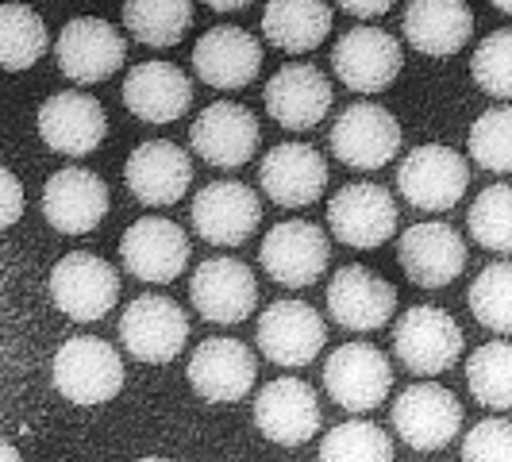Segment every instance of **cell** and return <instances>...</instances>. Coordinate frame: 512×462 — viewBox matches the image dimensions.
<instances>
[{"instance_id": "cb8c5ba5", "label": "cell", "mask_w": 512, "mask_h": 462, "mask_svg": "<svg viewBox=\"0 0 512 462\" xmlns=\"http://www.w3.org/2000/svg\"><path fill=\"white\" fill-rule=\"evenodd\" d=\"M43 216L62 235H89L108 216V185L85 166H62L43 185Z\"/></svg>"}, {"instance_id": "7bdbcfd3", "label": "cell", "mask_w": 512, "mask_h": 462, "mask_svg": "<svg viewBox=\"0 0 512 462\" xmlns=\"http://www.w3.org/2000/svg\"><path fill=\"white\" fill-rule=\"evenodd\" d=\"M493 8H497V12H505V16H512V4H509V0H497Z\"/></svg>"}, {"instance_id": "836d02e7", "label": "cell", "mask_w": 512, "mask_h": 462, "mask_svg": "<svg viewBox=\"0 0 512 462\" xmlns=\"http://www.w3.org/2000/svg\"><path fill=\"white\" fill-rule=\"evenodd\" d=\"M470 316L497 335H512V262H489L466 293Z\"/></svg>"}, {"instance_id": "ba28073f", "label": "cell", "mask_w": 512, "mask_h": 462, "mask_svg": "<svg viewBox=\"0 0 512 462\" xmlns=\"http://www.w3.org/2000/svg\"><path fill=\"white\" fill-rule=\"evenodd\" d=\"M324 389L339 409L359 416L393 393V366L374 343H343L324 362Z\"/></svg>"}, {"instance_id": "8992f818", "label": "cell", "mask_w": 512, "mask_h": 462, "mask_svg": "<svg viewBox=\"0 0 512 462\" xmlns=\"http://www.w3.org/2000/svg\"><path fill=\"white\" fill-rule=\"evenodd\" d=\"M328 147L351 170H382L401 151V124L385 104H347L332 124Z\"/></svg>"}, {"instance_id": "d590c367", "label": "cell", "mask_w": 512, "mask_h": 462, "mask_svg": "<svg viewBox=\"0 0 512 462\" xmlns=\"http://www.w3.org/2000/svg\"><path fill=\"white\" fill-rule=\"evenodd\" d=\"M320 462H393V439L370 420H347L320 439Z\"/></svg>"}, {"instance_id": "ac0fdd59", "label": "cell", "mask_w": 512, "mask_h": 462, "mask_svg": "<svg viewBox=\"0 0 512 462\" xmlns=\"http://www.w3.org/2000/svg\"><path fill=\"white\" fill-rule=\"evenodd\" d=\"M189 216H193V231L205 243H212V247H239L262 224V201H258L255 189L243 185V181H212L193 197Z\"/></svg>"}, {"instance_id": "9a60e30c", "label": "cell", "mask_w": 512, "mask_h": 462, "mask_svg": "<svg viewBox=\"0 0 512 462\" xmlns=\"http://www.w3.org/2000/svg\"><path fill=\"white\" fill-rule=\"evenodd\" d=\"M189 251L193 247H189L185 228L166 220V216H143L120 239L124 270L147 285H170L174 278H181Z\"/></svg>"}, {"instance_id": "7c38bea8", "label": "cell", "mask_w": 512, "mask_h": 462, "mask_svg": "<svg viewBox=\"0 0 512 462\" xmlns=\"http://www.w3.org/2000/svg\"><path fill=\"white\" fill-rule=\"evenodd\" d=\"M54 58H58V70L74 85H97L128 62V43L116 24H108L101 16H74L54 43Z\"/></svg>"}, {"instance_id": "d6986e66", "label": "cell", "mask_w": 512, "mask_h": 462, "mask_svg": "<svg viewBox=\"0 0 512 462\" xmlns=\"http://www.w3.org/2000/svg\"><path fill=\"white\" fill-rule=\"evenodd\" d=\"M324 416L312 385L301 378H274L258 389L255 428L278 447H301L320 432Z\"/></svg>"}, {"instance_id": "4fadbf2b", "label": "cell", "mask_w": 512, "mask_h": 462, "mask_svg": "<svg viewBox=\"0 0 512 462\" xmlns=\"http://www.w3.org/2000/svg\"><path fill=\"white\" fill-rule=\"evenodd\" d=\"M401 66H405L401 43L382 27H351L332 47V70L351 93H382L401 77Z\"/></svg>"}, {"instance_id": "52a82bcc", "label": "cell", "mask_w": 512, "mask_h": 462, "mask_svg": "<svg viewBox=\"0 0 512 462\" xmlns=\"http://www.w3.org/2000/svg\"><path fill=\"white\" fill-rule=\"evenodd\" d=\"M120 339H124L131 359L162 366V362H174L185 351L189 316H185V308L174 297L143 293V297L128 301V308H124Z\"/></svg>"}, {"instance_id": "4316f807", "label": "cell", "mask_w": 512, "mask_h": 462, "mask_svg": "<svg viewBox=\"0 0 512 462\" xmlns=\"http://www.w3.org/2000/svg\"><path fill=\"white\" fill-rule=\"evenodd\" d=\"M262 70V43L235 24H216L193 47V74L212 89H243Z\"/></svg>"}, {"instance_id": "1f68e13d", "label": "cell", "mask_w": 512, "mask_h": 462, "mask_svg": "<svg viewBox=\"0 0 512 462\" xmlns=\"http://www.w3.org/2000/svg\"><path fill=\"white\" fill-rule=\"evenodd\" d=\"M193 24V4L189 0H139L124 4V27L131 31L135 43L143 47H174L181 35Z\"/></svg>"}, {"instance_id": "d4e9b609", "label": "cell", "mask_w": 512, "mask_h": 462, "mask_svg": "<svg viewBox=\"0 0 512 462\" xmlns=\"http://www.w3.org/2000/svg\"><path fill=\"white\" fill-rule=\"evenodd\" d=\"M262 193L282 208H305L324 197L328 189V162L308 143H278L258 166Z\"/></svg>"}, {"instance_id": "2e32d148", "label": "cell", "mask_w": 512, "mask_h": 462, "mask_svg": "<svg viewBox=\"0 0 512 462\" xmlns=\"http://www.w3.org/2000/svg\"><path fill=\"white\" fill-rule=\"evenodd\" d=\"M324 339H328L324 316L305 301H274L258 316V351L274 366H285V370L308 366L324 351Z\"/></svg>"}, {"instance_id": "e0dca14e", "label": "cell", "mask_w": 512, "mask_h": 462, "mask_svg": "<svg viewBox=\"0 0 512 462\" xmlns=\"http://www.w3.org/2000/svg\"><path fill=\"white\" fill-rule=\"evenodd\" d=\"M185 378L193 385V393L212 401V405L243 401L258 378L255 351H251L243 339H228V335L205 339V343L189 355Z\"/></svg>"}, {"instance_id": "5bb4252c", "label": "cell", "mask_w": 512, "mask_h": 462, "mask_svg": "<svg viewBox=\"0 0 512 462\" xmlns=\"http://www.w3.org/2000/svg\"><path fill=\"white\" fill-rule=\"evenodd\" d=\"M189 301L208 324H239L258 308V278L231 255L205 258L189 278Z\"/></svg>"}, {"instance_id": "f546056e", "label": "cell", "mask_w": 512, "mask_h": 462, "mask_svg": "<svg viewBox=\"0 0 512 462\" xmlns=\"http://www.w3.org/2000/svg\"><path fill=\"white\" fill-rule=\"evenodd\" d=\"M335 12L320 0H274L262 12V35L270 47L285 54L316 51L328 31H332Z\"/></svg>"}, {"instance_id": "7a4b0ae2", "label": "cell", "mask_w": 512, "mask_h": 462, "mask_svg": "<svg viewBox=\"0 0 512 462\" xmlns=\"http://www.w3.org/2000/svg\"><path fill=\"white\" fill-rule=\"evenodd\" d=\"M393 355L416 378L436 382L443 370H451L462 359V328L443 308L412 305L393 324Z\"/></svg>"}, {"instance_id": "6da1fadb", "label": "cell", "mask_w": 512, "mask_h": 462, "mask_svg": "<svg viewBox=\"0 0 512 462\" xmlns=\"http://www.w3.org/2000/svg\"><path fill=\"white\" fill-rule=\"evenodd\" d=\"M51 382L70 405H104L124 389V359L104 339L74 335L54 351Z\"/></svg>"}, {"instance_id": "30bf717a", "label": "cell", "mask_w": 512, "mask_h": 462, "mask_svg": "<svg viewBox=\"0 0 512 462\" xmlns=\"http://www.w3.org/2000/svg\"><path fill=\"white\" fill-rule=\"evenodd\" d=\"M262 128L255 112L239 101H212L189 128V147L216 170H239L258 154Z\"/></svg>"}, {"instance_id": "83f0119b", "label": "cell", "mask_w": 512, "mask_h": 462, "mask_svg": "<svg viewBox=\"0 0 512 462\" xmlns=\"http://www.w3.org/2000/svg\"><path fill=\"white\" fill-rule=\"evenodd\" d=\"M124 108L143 124H174L193 104V81L174 62H139L124 77Z\"/></svg>"}, {"instance_id": "8fae6325", "label": "cell", "mask_w": 512, "mask_h": 462, "mask_svg": "<svg viewBox=\"0 0 512 462\" xmlns=\"http://www.w3.org/2000/svg\"><path fill=\"white\" fill-rule=\"evenodd\" d=\"M393 428L412 451H439L462 428V401L439 382H412L393 401Z\"/></svg>"}, {"instance_id": "e575fe53", "label": "cell", "mask_w": 512, "mask_h": 462, "mask_svg": "<svg viewBox=\"0 0 512 462\" xmlns=\"http://www.w3.org/2000/svg\"><path fill=\"white\" fill-rule=\"evenodd\" d=\"M466 228L489 255H512V185H489L474 197Z\"/></svg>"}, {"instance_id": "9c48e42d", "label": "cell", "mask_w": 512, "mask_h": 462, "mask_svg": "<svg viewBox=\"0 0 512 462\" xmlns=\"http://www.w3.org/2000/svg\"><path fill=\"white\" fill-rule=\"evenodd\" d=\"M328 228L343 247L374 251L397 235V201L385 185L351 181L328 201Z\"/></svg>"}, {"instance_id": "74e56055", "label": "cell", "mask_w": 512, "mask_h": 462, "mask_svg": "<svg viewBox=\"0 0 512 462\" xmlns=\"http://www.w3.org/2000/svg\"><path fill=\"white\" fill-rule=\"evenodd\" d=\"M470 74L482 93L497 97V101H512V27L493 31L474 47Z\"/></svg>"}, {"instance_id": "ab89813d", "label": "cell", "mask_w": 512, "mask_h": 462, "mask_svg": "<svg viewBox=\"0 0 512 462\" xmlns=\"http://www.w3.org/2000/svg\"><path fill=\"white\" fill-rule=\"evenodd\" d=\"M0 193H4V212H0V224L12 228L20 216H24V189H20V178L4 166L0 170Z\"/></svg>"}, {"instance_id": "ffe728a7", "label": "cell", "mask_w": 512, "mask_h": 462, "mask_svg": "<svg viewBox=\"0 0 512 462\" xmlns=\"http://www.w3.org/2000/svg\"><path fill=\"white\" fill-rule=\"evenodd\" d=\"M124 181H128L131 197L147 208L178 205L185 189L193 185V158L185 147L170 139H147L128 154L124 162Z\"/></svg>"}, {"instance_id": "484cf974", "label": "cell", "mask_w": 512, "mask_h": 462, "mask_svg": "<svg viewBox=\"0 0 512 462\" xmlns=\"http://www.w3.org/2000/svg\"><path fill=\"white\" fill-rule=\"evenodd\" d=\"M108 116L104 104L89 93H54L39 104V139L54 154L85 158L104 143Z\"/></svg>"}, {"instance_id": "603a6c76", "label": "cell", "mask_w": 512, "mask_h": 462, "mask_svg": "<svg viewBox=\"0 0 512 462\" xmlns=\"http://www.w3.org/2000/svg\"><path fill=\"white\" fill-rule=\"evenodd\" d=\"M262 101L278 128L312 131L332 112V81L312 62H293L266 81Z\"/></svg>"}, {"instance_id": "d6a6232c", "label": "cell", "mask_w": 512, "mask_h": 462, "mask_svg": "<svg viewBox=\"0 0 512 462\" xmlns=\"http://www.w3.org/2000/svg\"><path fill=\"white\" fill-rule=\"evenodd\" d=\"M466 385L482 409H512V343L493 339L466 359Z\"/></svg>"}, {"instance_id": "f1b7e54d", "label": "cell", "mask_w": 512, "mask_h": 462, "mask_svg": "<svg viewBox=\"0 0 512 462\" xmlns=\"http://www.w3.org/2000/svg\"><path fill=\"white\" fill-rule=\"evenodd\" d=\"M409 47L432 58L459 54L474 35V8L462 0H416L401 16Z\"/></svg>"}, {"instance_id": "5b68a950", "label": "cell", "mask_w": 512, "mask_h": 462, "mask_svg": "<svg viewBox=\"0 0 512 462\" xmlns=\"http://www.w3.org/2000/svg\"><path fill=\"white\" fill-rule=\"evenodd\" d=\"M258 262L285 289H308L316 278H324L332 262V243L312 220H282L262 235Z\"/></svg>"}, {"instance_id": "3957f363", "label": "cell", "mask_w": 512, "mask_h": 462, "mask_svg": "<svg viewBox=\"0 0 512 462\" xmlns=\"http://www.w3.org/2000/svg\"><path fill=\"white\" fill-rule=\"evenodd\" d=\"M51 301L74 324L104 320L108 308H116V301H120V274L108 258L89 255V251H70L66 258L54 262Z\"/></svg>"}, {"instance_id": "8d00e7d4", "label": "cell", "mask_w": 512, "mask_h": 462, "mask_svg": "<svg viewBox=\"0 0 512 462\" xmlns=\"http://www.w3.org/2000/svg\"><path fill=\"white\" fill-rule=\"evenodd\" d=\"M466 151L489 174H512V104L489 108L474 120Z\"/></svg>"}, {"instance_id": "ee69618b", "label": "cell", "mask_w": 512, "mask_h": 462, "mask_svg": "<svg viewBox=\"0 0 512 462\" xmlns=\"http://www.w3.org/2000/svg\"><path fill=\"white\" fill-rule=\"evenodd\" d=\"M135 462H174V459H158V455H147V459H135Z\"/></svg>"}, {"instance_id": "f35d334b", "label": "cell", "mask_w": 512, "mask_h": 462, "mask_svg": "<svg viewBox=\"0 0 512 462\" xmlns=\"http://www.w3.org/2000/svg\"><path fill=\"white\" fill-rule=\"evenodd\" d=\"M462 462H512V420L493 416L462 439Z\"/></svg>"}, {"instance_id": "4dcf8cb0", "label": "cell", "mask_w": 512, "mask_h": 462, "mask_svg": "<svg viewBox=\"0 0 512 462\" xmlns=\"http://www.w3.org/2000/svg\"><path fill=\"white\" fill-rule=\"evenodd\" d=\"M51 47V35L39 12H31L24 4H4L0 8V66L8 74L31 70Z\"/></svg>"}, {"instance_id": "b9f144b4", "label": "cell", "mask_w": 512, "mask_h": 462, "mask_svg": "<svg viewBox=\"0 0 512 462\" xmlns=\"http://www.w3.org/2000/svg\"><path fill=\"white\" fill-rule=\"evenodd\" d=\"M0 459H4V462H24V455H20V447H16L12 439H4V447H0Z\"/></svg>"}, {"instance_id": "7402d4cb", "label": "cell", "mask_w": 512, "mask_h": 462, "mask_svg": "<svg viewBox=\"0 0 512 462\" xmlns=\"http://www.w3.org/2000/svg\"><path fill=\"white\" fill-rule=\"evenodd\" d=\"M397 262L405 270V278L420 289H443L466 270V243L451 224L443 220H424L412 224L401 235Z\"/></svg>"}, {"instance_id": "277c9868", "label": "cell", "mask_w": 512, "mask_h": 462, "mask_svg": "<svg viewBox=\"0 0 512 462\" xmlns=\"http://www.w3.org/2000/svg\"><path fill=\"white\" fill-rule=\"evenodd\" d=\"M397 189L420 212H447L470 189V166L455 147L424 143L412 147L397 166Z\"/></svg>"}, {"instance_id": "60d3db41", "label": "cell", "mask_w": 512, "mask_h": 462, "mask_svg": "<svg viewBox=\"0 0 512 462\" xmlns=\"http://www.w3.org/2000/svg\"><path fill=\"white\" fill-rule=\"evenodd\" d=\"M347 16H366V20H374V16H385L393 4L389 0H374V4H339Z\"/></svg>"}, {"instance_id": "44dd1931", "label": "cell", "mask_w": 512, "mask_h": 462, "mask_svg": "<svg viewBox=\"0 0 512 462\" xmlns=\"http://www.w3.org/2000/svg\"><path fill=\"white\" fill-rule=\"evenodd\" d=\"M328 312L347 332H378L397 312V289L370 266H339L328 282Z\"/></svg>"}]
</instances>
